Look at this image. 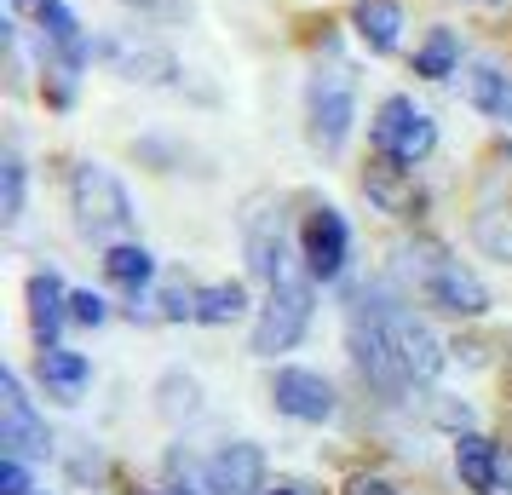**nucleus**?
<instances>
[{"label": "nucleus", "mask_w": 512, "mask_h": 495, "mask_svg": "<svg viewBox=\"0 0 512 495\" xmlns=\"http://www.w3.org/2000/svg\"><path fill=\"white\" fill-rule=\"evenodd\" d=\"M346 346L357 375L369 380L380 398H403L409 386L438 380L443 369V340L409 300H397L392 288H363L346 311Z\"/></svg>", "instance_id": "nucleus-1"}, {"label": "nucleus", "mask_w": 512, "mask_h": 495, "mask_svg": "<svg viewBox=\"0 0 512 495\" xmlns=\"http://www.w3.org/2000/svg\"><path fill=\"white\" fill-rule=\"evenodd\" d=\"M392 277L409 288V294H420L426 306L449 311V317H484L489 311V288L478 283V271L461 265L449 248H438V242H409V248H397Z\"/></svg>", "instance_id": "nucleus-2"}, {"label": "nucleus", "mask_w": 512, "mask_h": 495, "mask_svg": "<svg viewBox=\"0 0 512 495\" xmlns=\"http://www.w3.org/2000/svg\"><path fill=\"white\" fill-rule=\"evenodd\" d=\"M351 121H357V75L340 52L328 47L317 64H311V81H305V133L323 156H340L351 139Z\"/></svg>", "instance_id": "nucleus-3"}, {"label": "nucleus", "mask_w": 512, "mask_h": 495, "mask_svg": "<svg viewBox=\"0 0 512 495\" xmlns=\"http://www.w3.org/2000/svg\"><path fill=\"white\" fill-rule=\"evenodd\" d=\"M70 208H75L81 236H93V242H116V236H127L139 225V208H133L127 185H121L104 162H75L70 167Z\"/></svg>", "instance_id": "nucleus-4"}, {"label": "nucleus", "mask_w": 512, "mask_h": 495, "mask_svg": "<svg viewBox=\"0 0 512 495\" xmlns=\"http://www.w3.org/2000/svg\"><path fill=\"white\" fill-rule=\"evenodd\" d=\"M311 271L305 277H282V283H271V300L259 306L254 317V340H248V352L254 357H282V352H294L305 340V329H311Z\"/></svg>", "instance_id": "nucleus-5"}, {"label": "nucleus", "mask_w": 512, "mask_h": 495, "mask_svg": "<svg viewBox=\"0 0 512 495\" xmlns=\"http://www.w3.org/2000/svg\"><path fill=\"white\" fill-rule=\"evenodd\" d=\"M173 472H185L190 495H259L265 490V455L259 444H219L208 461H185L173 455Z\"/></svg>", "instance_id": "nucleus-6"}, {"label": "nucleus", "mask_w": 512, "mask_h": 495, "mask_svg": "<svg viewBox=\"0 0 512 495\" xmlns=\"http://www.w3.org/2000/svg\"><path fill=\"white\" fill-rule=\"evenodd\" d=\"M369 139H374V150H380L392 167H420L432 150H438V121L426 116L415 98L392 93L380 110H374Z\"/></svg>", "instance_id": "nucleus-7"}, {"label": "nucleus", "mask_w": 512, "mask_h": 495, "mask_svg": "<svg viewBox=\"0 0 512 495\" xmlns=\"http://www.w3.org/2000/svg\"><path fill=\"white\" fill-rule=\"evenodd\" d=\"M0 444H6V455H18V461H41L52 449L47 421L35 415V403H29L18 369L0 375Z\"/></svg>", "instance_id": "nucleus-8"}, {"label": "nucleus", "mask_w": 512, "mask_h": 495, "mask_svg": "<svg viewBox=\"0 0 512 495\" xmlns=\"http://www.w3.org/2000/svg\"><path fill=\"white\" fill-rule=\"evenodd\" d=\"M271 403H277L288 421H305V426L334 421V409H340L334 386H328L317 369H277V375H271Z\"/></svg>", "instance_id": "nucleus-9"}, {"label": "nucleus", "mask_w": 512, "mask_h": 495, "mask_svg": "<svg viewBox=\"0 0 512 495\" xmlns=\"http://www.w3.org/2000/svg\"><path fill=\"white\" fill-rule=\"evenodd\" d=\"M242 242H248V271L259 283H282L288 277V231H282V208L254 202L242 219Z\"/></svg>", "instance_id": "nucleus-10"}, {"label": "nucleus", "mask_w": 512, "mask_h": 495, "mask_svg": "<svg viewBox=\"0 0 512 495\" xmlns=\"http://www.w3.org/2000/svg\"><path fill=\"white\" fill-rule=\"evenodd\" d=\"M351 260V231H346V213L340 208H317L305 219V271L317 283H334Z\"/></svg>", "instance_id": "nucleus-11"}, {"label": "nucleus", "mask_w": 512, "mask_h": 495, "mask_svg": "<svg viewBox=\"0 0 512 495\" xmlns=\"http://www.w3.org/2000/svg\"><path fill=\"white\" fill-rule=\"evenodd\" d=\"M461 93H466V104H472L478 116H489V121H501V127H512V75L501 70V64H489V58L466 64Z\"/></svg>", "instance_id": "nucleus-12"}, {"label": "nucleus", "mask_w": 512, "mask_h": 495, "mask_svg": "<svg viewBox=\"0 0 512 495\" xmlns=\"http://www.w3.org/2000/svg\"><path fill=\"white\" fill-rule=\"evenodd\" d=\"M104 58H110V70L127 75V81H173L179 64H173V52L167 47H150V41H104Z\"/></svg>", "instance_id": "nucleus-13"}, {"label": "nucleus", "mask_w": 512, "mask_h": 495, "mask_svg": "<svg viewBox=\"0 0 512 495\" xmlns=\"http://www.w3.org/2000/svg\"><path fill=\"white\" fill-rule=\"evenodd\" d=\"M455 472L472 495H495L501 490V449L478 432H455Z\"/></svg>", "instance_id": "nucleus-14"}, {"label": "nucleus", "mask_w": 512, "mask_h": 495, "mask_svg": "<svg viewBox=\"0 0 512 495\" xmlns=\"http://www.w3.org/2000/svg\"><path fill=\"white\" fill-rule=\"evenodd\" d=\"M64 317H70V294H64V283H58L52 271H35V277H29V323H35V340H41V346H58Z\"/></svg>", "instance_id": "nucleus-15"}, {"label": "nucleus", "mask_w": 512, "mask_h": 495, "mask_svg": "<svg viewBox=\"0 0 512 495\" xmlns=\"http://www.w3.org/2000/svg\"><path fill=\"white\" fill-rule=\"evenodd\" d=\"M351 24H357V41L369 52H397V41H403V0H357Z\"/></svg>", "instance_id": "nucleus-16"}, {"label": "nucleus", "mask_w": 512, "mask_h": 495, "mask_svg": "<svg viewBox=\"0 0 512 495\" xmlns=\"http://www.w3.org/2000/svg\"><path fill=\"white\" fill-rule=\"evenodd\" d=\"M41 380H47V392L58 403H75L87 392V380H93V363L70 346H41Z\"/></svg>", "instance_id": "nucleus-17"}, {"label": "nucleus", "mask_w": 512, "mask_h": 495, "mask_svg": "<svg viewBox=\"0 0 512 495\" xmlns=\"http://www.w3.org/2000/svg\"><path fill=\"white\" fill-rule=\"evenodd\" d=\"M104 271H110V283H121L133 300H139V288L156 283V254L144 248V242H110V254H104Z\"/></svg>", "instance_id": "nucleus-18"}, {"label": "nucleus", "mask_w": 512, "mask_h": 495, "mask_svg": "<svg viewBox=\"0 0 512 495\" xmlns=\"http://www.w3.org/2000/svg\"><path fill=\"white\" fill-rule=\"evenodd\" d=\"M242 311H248V294H242V283H208V288H196V317H190V323L225 329V323H236Z\"/></svg>", "instance_id": "nucleus-19"}, {"label": "nucleus", "mask_w": 512, "mask_h": 495, "mask_svg": "<svg viewBox=\"0 0 512 495\" xmlns=\"http://www.w3.org/2000/svg\"><path fill=\"white\" fill-rule=\"evenodd\" d=\"M461 70V41H455V29H432L415 52V75L426 81H449V75Z\"/></svg>", "instance_id": "nucleus-20"}, {"label": "nucleus", "mask_w": 512, "mask_h": 495, "mask_svg": "<svg viewBox=\"0 0 512 495\" xmlns=\"http://www.w3.org/2000/svg\"><path fill=\"white\" fill-rule=\"evenodd\" d=\"M196 409H202V386L190 375H167L162 380V415L167 421H190Z\"/></svg>", "instance_id": "nucleus-21"}, {"label": "nucleus", "mask_w": 512, "mask_h": 495, "mask_svg": "<svg viewBox=\"0 0 512 495\" xmlns=\"http://www.w3.org/2000/svg\"><path fill=\"white\" fill-rule=\"evenodd\" d=\"M24 185H29L24 179V156L6 150V162H0V219H6V225L24 213Z\"/></svg>", "instance_id": "nucleus-22"}, {"label": "nucleus", "mask_w": 512, "mask_h": 495, "mask_svg": "<svg viewBox=\"0 0 512 495\" xmlns=\"http://www.w3.org/2000/svg\"><path fill=\"white\" fill-rule=\"evenodd\" d=\"M70 317L75 323H87V329H98V323H110V306H104V294L81 288V294H70Z\"/></svg>", "instance_id": "nucleus-23"}, {"label": "nucleus", "mask_w": 512, "mask_h": 495, "mask_svg": "<svg viewBox=\"0 0 512 495\" xmlns=\"http://www.w3.org/2000/svg\"><path fill=\"white\" fill-rule=\"evenodd\" d=\"M35 484H29V461H18V455H6L0 461V495H29Z\"/></svg>", "instance_id": "nucleus-24"}, {"label": "nucleus", "mask_w": 512, "mask_h": 495, "mask_svg": "<svg viewBox=\"0 0 512 495\" xmlns=\"http://www.w3.org/2000/svg\"><path fill=\"white\" fill-rule=\"evenodd\" d=\"M346 495H403L397 484H386V478H351Z\"/></svg>", "instance_id": "nucleus-25"}, {"label": "nucleus", "mask_w": 512, "mask_h": 495, "mask_svg": "<svg viewBox=\"0 0 512 495\" xmlns=\"http://www.w3.org/2000/svg\"><path fill=\"white\" fill-rule=\"evenodd\" d=\"M501 484L512 490V455H501Z\"/></svg>", "instance_id": "nucleus-26"}, {"label": "nucleus", "mask_w": 512, "mask_h": 495, "mask_svg": "<svg viewBox=\"0 0 512 495\" xmlns=\"http://www.w3.org/2000/svg\"><path fill=\"white\" fill-rule=\"evenodd\" d=\"M478 6H507V0H478Z\"/></svg>", "instance_id": "nucleus-27"}, {"label": "nucleus", "mask_w": 512, "mask_h": 495, "mask_svg": "<svg viewBox=\"0 0 512 495\" xmlns=\"http://www.w3.org/2000/svg\"><path fill=\"white\" fill-rule=\"evenodd\" d=\"M271 495H300V490H271Z\"/></svg>", "instance_id": "nucleus-28"}, {"label": "nucleus", "mask_w": 512, "mask_h": 495, "mask_svg": "<svg viewBox=\"0 0 512 495\" xmlns=\"http://www.w3.org/2000/svg\"><path fill=\"white\" fill-rule=\"evenodd\" d=\"M133 495H150V490H133ZM179 495H190V490H179Z\"/></svg>", "instance_id": "nucleus-29"}]
</instances>
